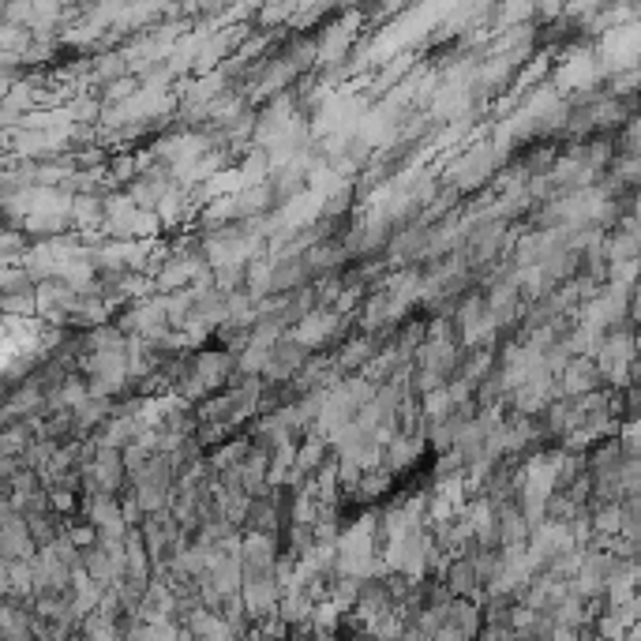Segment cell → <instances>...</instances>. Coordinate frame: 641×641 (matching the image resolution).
<instances>
[{"mask_svg": "<svg viewBox=\"0 0 641 641\" xmlns=\"http://www.w3.org/2000/svg\"><path fill=\"white\" fill-rule=\"evenodd\" d=\"M353 27H357V15H345L342 23L327 27V34L315 42V60L319 64H338L345 57V49L353 45Z\"/></svg>", "mask_w": 641, "mask_h": 641, "instance_id": "3957f363", "label": "cell"}, {"mask_svg": "<svg viewBox=\"0 0 641 641\" xmlns=\"http://www.w3.org/2000/svg\"><path fill=\"white\" fill-rule=\"evenodd\" d=\"M600 383H604V375H600L597 357H570V364L559 375L563 398H589L600 390Z\"/></svg>", "mask_w": 641, "mask_h": 641, "instance_id": "6da1fadb", "label": "cell"}, {"mask_svg": "<svg viewBox=\"0 0 641 641\" xmlns=\"http://www.w3.org/2000/svg\"><path fill=\"white\" fill-rule=\"evenodd\" d=\"M495 147H480V150H469L462 162L454 165V180L462 184V188H469V184H480V180L492 173L495 165Z\"/></svg>", "mask_w": 641, "mask_h": 641, "instance_id": "277c9868", "label": "cell"}, {"mask_svg": "<svg viewBox=\"0 0 641 641\" xmlns=\"http://www.w3.org/2000/svg\"><path fill=\"white\" fill-rule=\"evenodd\" d=\"M372 353H375L372 338H353V342H349L342 353H338V364H342V368H357V364H368V360H375Z\"/></svg>", "mask_w": 641, "mask_h": 641, "instance_id": "ba28073f", "label": "cell"}, {"mask_svg": "<svg viewBox=\"0 0 641 641\" xmlns=\"http://www.w3.org/2000/svg\"><path fill=\"white\" fill-rule=\"evenodd\" d=\"M64 533H68V540H72L79 552L98 548V529H94L90 522H68V529H64Z\"/></svg>", "mask_w": 641, "mask_h": 641, "instance_id": "9c48e42d", "label": "cell"}, {"mask_svg": "<svg viewBox=\"0 0 641 641\" xmlns=\"http://www.w3.org/2000/svg\"><path fill=\"white\" fill-rule=\"evenodd\" d=\"M593 75H597L593 57H589V53H574V57H567V64L559 68L555 83H559V87H570V90H585L593 83Z\"/></svg>", "mask_w": 641, "mask_h": 641, "instance_id": "5b68a950", "label": "cell"}, {"mask_svg": "<svg viewBox=\"0 0 641 641\" xmlns=\"http://www.w3.org/2000/svg\"><path fill=\"white\" fill-rule=\"evenodd\" d=\"M248 533H263V537H274L278 533V495H267V499H252V514H248Z\"/></svg>", "mask_w": 641, "mask_h": 641, "instance_id": "8992f818", "label": "cell"}, {"mask_svg": "<svg viewBox=\"0 0 641 641\" xmlns=\"http://www.w3.org/2000/svg\"><path fill=\"white\" fill-rule=\"evenodd\" d=\"M345 319L338 312H327V308H315L312 315H304L297 327H293V342H300L304 349H319V345L327 342V338H334V330L342 327Z\"/></svg>", "mask_w": 641, "mask_h": 641, "instance_id": "7a4b0ae2", "label": "cell"}, {"mask_svg": "<svg viewBox=\"0 0 641 641\" xmlns=\"http://www.w3.org/2000/svg\"><path fill=\"white\" fill-rule=\"evenodd\" d=\"M128 75V57L124 53H109V57H98L94 60V79H102V83H117V79H124Z\"/></svg>", "mask_w": 641, "mask_h": 641, "instance_id": "52a82bcc", "label": "cell"}, {"mask_svg": "<svg viewBox=\"0 0 641 641\" xmlns=\"http://www.w3.org/2000/svg\"><path fill=\"white\" fill-rule=\"evenodd\" d=\"M619 443L627 450V458H641V417L627 420V424L619 428Z\"/></svg>", "mask_w": 641, "mask_h": 641, "instance_id": "30bf717a", "label": "cell"}]
</instances>
